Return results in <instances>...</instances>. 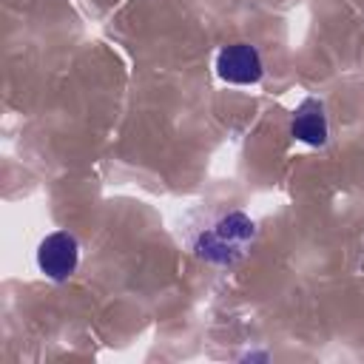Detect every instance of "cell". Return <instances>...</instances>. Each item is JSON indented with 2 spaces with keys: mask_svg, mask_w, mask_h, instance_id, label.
<instances>
[{
  "mask_svg": "<svg viewBox=\"0 0 364 364\" xmlns=\"http://www.w3.org/2000/svg\"><path fill=\"white\" fill-rule=\"evenodd\" d=\"M216 74L230 85H253L262 80L264 65L253 43H228L216 54Z\"/></svg>",
  "mask_w": 364,
  "mask_h": 364,
  "instance_id": "3957f363",
  "label": "cell"
},
{
  "mask_svg": "<svg viewBox=\"0 0 364 364\" xmlns=\"http://www.w3.org/2000/svg\"><path fill=\"white\" fill-rule=\"evenodd\" d=\"M80 264V245L68 230H51L37 245V267L51 282H65Z\"/></svg>",
  "mask_w": 364,
  "mask_h": 364,
  "instance_id": "7a4b0ae2",
  "label": "cell"
},
{
  "mask_svg": "<svg viewBox=\"0 0 364 364\" xmlns=\"http://www.w3.org/2000/svg\"><path fill=\"white\" fill-rule=\"evenodd\" d=\"M253 236H256V225L247 213L225 210V213H216L191 236V247L202 262L228 267L245 256Z\"/></svg>",
  "mask_w": 364,
  "mask_h": 364,
  "instance_id": "6da1fadb",
  "label": "cell"
},
{
  "mask_svg": "<svg viewBox=\"0 0 364 364\" xmlns=\"http://www.w3.org/2000/svg\"><path fill=\"white\" fill-rule=\"evenodd\" d=\"M290 136L304 145H313V148H321L327 142L330 122H327V111H324L321 100L307 97L299 102V108L293 111V119H290Z\"/></svg>",
  "mask_w": 364,
  "mask_h": 364,
  "instance_id": "277c9868",
  "label": "cell"
}]
</instances>
